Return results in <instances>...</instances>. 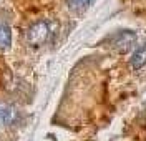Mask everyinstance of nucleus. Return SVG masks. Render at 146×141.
<instances>
[{"instance_id": "nucleus-4", "label": "nucleus", "mask_w": 146, "mask_h": 141, "mask_svg": "<svg viewBox=\"0 0 146 141\" xmlns=\"http://www.w3.org/2000/svg\"><path fill=\"white\" fill-rule=\"evenodd\" d=\"M145 63H146V43L141 45L139 48H136L135 53L131 55V60H129V65L135 70H139Z\"/></svg>"}, {"instance_id": "nucleus-1", "label": "nucleus", "mask_w": 146, "mask_h": 141, "mask_svg": "<svg viewBox=\"0 0 146 141\" xmlns=\"http://www.w3.org/2000/svg\"><path fill=\"white\" fill-rule=\"evenodd\" d=\"M53 32H55V25L52 22H48V20L35 22L27 30V42L32 47H42L53 37Z\"/></svg>"}, {"instance_id": "nucleus-6", "label": "nucleus", "mask_w": 146, "mask_h": 141, "mask_svg": "<svg viewBox=\"0 0 146 141\" xmlns=\"http://www.w3.org/2000/svg\"><path fill=\"white\" fill-rule=\"evenodd\" d=\"M93 0H68V5L73 10H83L90 5Z\"/></svg>"}, {"instance_id": "nucleus-5", "label": "nucleus", "mask_w": 146, "mask_h": 141, "mask_svg": "<svg viewBox=\"0 0 146 141\" xmlns=\"http://www.w3.org/2000/svg\"><path fill=\"white\" fill-rule=\"evenodd\" d=\"M12 43V33L7 23L0 22V48H9Z\"/></svg>"}, {"instance_id": "nucleus-2", "label": "nucleus", "mask_w": 146, "mask_h": 141, "mask_svg": "<svg viewBox=\"0 0 146 141\" xmlns=\"http://www.w3.org/2000/svg\"><path fill=\"white\" fill-rule=\"evenodd\" d=\"M135 42H136V35L133 32H123V33H119L118 37L115 38L113 47L116 48L118 52H128L129 48L135 45Z\"/></svg>"}, {"instance_id": "nucleus-3", "label": "nucleus", "mask_w": 146, "mask_h": 141, "mask_svg": "<svg viewBox=\"0 0 146 141\" xmlns=\"http://www.w3.org/2000/svg\"><path fill=\"white\" fill-rule=\"evenodd\" d=\"M17 120L15 108L9 103H0V126H10Z\"/></svg>"}]
</instances>
